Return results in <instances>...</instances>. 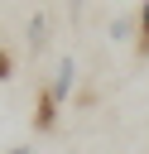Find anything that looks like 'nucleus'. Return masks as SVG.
I'll return each instance as SVG.
<instances>
[{
    "instance_id": "nucleus-5",
    "label": "nucleus",
    "mask_w": 149,
    "mask_h": 154,
    "mask_svg": "<svg viewBox=\"0 0 149 154\" xmlns=\"http://www.w3.org/2000/svg\"><path fill=\"white\" fill-rule=\"evenodd\" d=\"M139 53H149V0L139 5Z\"/></svg>"
},
{
    "instance_id": "nucleus-2",
    "label": "nucleus",
    "mask_w": 149,
    "mask_h": 154,
    "mask_svg": "<svg viewBox=\"0 0 149 154\" xmlns=\"http://www.w3.org/2000/svg\"><path fill=\"white\" fill-rule=\"evenodd\" d=\"M48 29H53V24H48V14H43V10H38V14H29V29H24L29 53H43V48H48Z\"/></svg>"
},
{
    "instance_id": "nucleus-3",
    "label": "nucleus",
    "mask_w": 149,
    "mask_h": 154,
    "mask_svg": "<svg viewBox=\"0 0 149 154\" xmlns=\"http://www.w3.org/2000/svg\"><path fill=\"white\" fill-rule=\"evenodd\" d=\"M106 34H111V43H130V38L139 34V14H115V19L106 24Z\"/></svg>"
},
{
    "instance_id": "nucleus-7",
    "label": "nucleus",
    "mask_w": 149,
    "mask_h": 154,
    "mask_svg": "<svg viewBox=\"0 0 149 154\" xmlns=\"http://www.w3.org/2000/svg\"><path fill=\"white\" fill-rule=\"evenodd\" d=\"M5 154H34V149H29V144H14V149H5Z\"/></svg>"
},
{
    "instance_id": "nucleus-1",
    "label": "nucleus",
    "mask_w": 149,
    "mask_h": 154,
    "mask_svg": "<svg viewBox=\"0 0 149 154\" xmlns=\"http://www.w3.org/2000/svg\"><path fill=\"white\" fill-rule=\"evenodd\" d=\"M72 87H77V58H72V53H62V58H58V67H53V77H48V87H43V91H48V96H53V101H67V96H72Z\"/></svg>"
},
{
    "instance_id": "nucleus-4",
    "label": "nucleus",
    "mask_w": 149,
    "mask_h": 154,
    "mask_svg": "<svg viewBox=\"0 0 149 154\" xmlns=\"http://www.w3.org/2000/svg\"><path fill=\"white\" fill-rule=\"evenodd\" d=\"M58 125V101L48 91H38V111H34V130H53Z\"/></svg>"
},
{
    "instance_id": "nucleus-6",
    "label": "nucleus",
    "mask_w": 149,
    "mask_h": 154,
    "mask_svg": "<svg viewBox=\"0 0 149 154\" xmlns=\"http://www.w3.org/2000/svg\"><path fill=\"white\" fill-rule=\"evenodd\" d=\"M10 72H14V58H10V53H0V82H5Z\"/></svg>"
}]
</instances>
